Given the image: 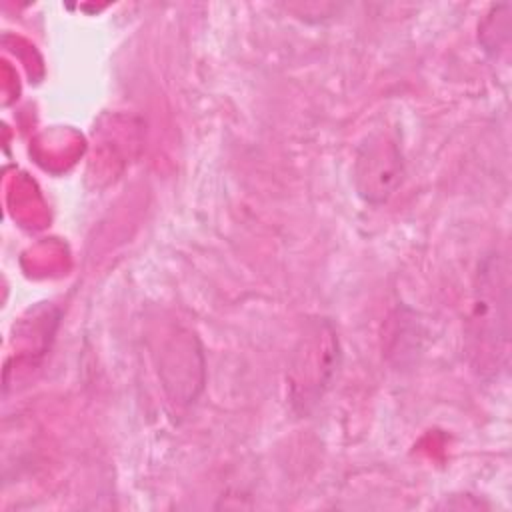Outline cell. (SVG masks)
I'll use <instances>...</instances> for the list:
<instances>
[{"mask_svg": "<svg viewBox=\"0 0 512 512\" xmlns=\"http://www.w3.org/2000/svg\"><path fill=\"white\" fill-rule=\"evenodd\" d=\"M508 262L498 252L488 254L478 268L474 312L470 318V338L480 368H498L500 356H508V302H510Z\"/></svg>", "mask_w": 512, "mask_h": 512, "instance_id": "cell-1", "label": "cell"}, {"mask_svg": "<svg viewBox=\"0 0 512 512\" xmlns=\"http://www.w3.org/2000/svg\"><path fill=\"white\" fill-rule=\"evenodd\" d=\"M402 180V156L398 144L382 134L372 132L358 148L354 162V184L368 204H382L390 198Z\"/></svg>", "mask_w": 512, "mask_h": 512, "instance_id": "cell-2", "label": "cell"}, {"mask_svg": "<svg viewBox=\"0 0 512 512\" xmlns=\"http://www.w3.org/2000/svg\"><path fill=\"white\" fill-rule=\"evenodd\" d=\"M500 10H502V4L492 6V12L486 16V20L480 26V42L484 50L494 56L502 46H506L510 36V20H508L510 6L506 8L504 14H500Z\"/></svg>", "mask_w": 512, "mask_h": 512, "instance_id": "cell-3", "label": "cell"}]
</instances>
